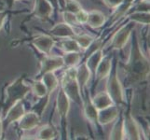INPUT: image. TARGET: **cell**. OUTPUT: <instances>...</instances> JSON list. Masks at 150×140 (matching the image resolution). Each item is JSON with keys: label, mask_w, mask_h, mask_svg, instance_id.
Instances as JSON below:
<instances>
[{"label": "cell", "mask_w": 150, "mask_h": 140, "mask_svg": "<svg viewBox=\"0 0 150 140\" xmlns=\"http://www.w3.org/2000/svg\"><path fill=\"white\" fill-rule=\"evenodd\" d=\"M133 39L130 57L127 63L123 65V69L125 71L128 83L137 84L146 80L149 75V62L142 53L135 35Z\"/></svg>", "instance_id": "6da1fadb"}, {"label": "cell", "mask_w": 150, "mask_h": 140, "mask_svg": "<svg viewBox=\"0 0 150 140\" xmlns=\"http://www.w3.org/2000/svg\"><path fill=\"white\" fill-rule=\"evenodd\" d=\"M30 91L31 87L24 83L23 76L19 77L17 80L8 84L6 88V92H5L6 93L4 102L5 109H8L17 101L24 99V97L28 95Z\"/></svg>", "instance_id": "7a4b0ae2"}, {"label": "cell", "mask_w": 150, "mask_h": 140, "mask_svg": "<svg viewBox=\"0 0 150 140\" xmlns=\"http://www.w3.org/2000/svg\"><path fill=\"white\" fill-rule=\"evenodd\" d=\"M62 89L66 93L70 100L74 101L76 104H82L81 92L79 83H77L76 79V68L75 67H70L67 69L65 74L62 80Z\"/></svg>", "instance_id": "3957f363"}, {"label": "cell", "mask_w": 150, "mask_h": 140, "mask_svg": "<svg viewBox=\"0 0 150 140\" xmlns=\"http://www.w3.org/2000/svg\"><path fill=\"white\" fill-rule=\"evenodd\" d=\"M108 95L110 96L114 105L123 106L125 105V96H124V90L122 84L120 83L117 77V68L113 71L111 69L110 74L108 75V80L106 82V91Z\"/></svg>", "instance_id": "277c9868"}, {"label": "cell", "mask_w": 150, "mask_h": 140, "mask_svg": "<svg viewBox=\"0 0 150 140\" xmlns=\"http://www.w3.org/2000/svg\"><path fill=\"white\" fill-rule=\"evenodd\" d=\"M135 27V23L131 21L130 23L123 25L122 27L118 29L116 34L113 36L112 40L110 42V50H120L122 49L127 41L130 38L132 33L133 32V29Z\"/></svg>", "instance_id": "5b68a950"}, {"label": "cell", "mask_w": 150, "mask_h": 140, "mask_svg": "<svg viewBox=\"0 0 150 140\" xmlns=\"http://www.w3.org/2000/svg\"><path fill=\"white\" fill-rule=\"evenodd\" d=\"M24 113H25V109H24V105L23 103V100H19L16 103H14L11 107H9L8 108L7 115L5 117L4 121L2 122L3 127L7 128L11 123L18 122Z\"/></svg>", "instance_id": "8992f818"}, {"label": "cell", "mask_w": 150, "mask_h": 140, "mask_svg": "<svg viewBox=\"0 0 150 140\" xmlns=\"http://www.w3.org/2000/svg\"><path fill=\"white\" fill-rule=\"evenodd\" d=\"M64 65L63 56H51L47 55L41 60V68L39 72V77L47 72H54L55 70L61 68Z\"/></svg>", "instance_id": "52a82bcc"}, {"label": "cell", "mask_w": 150, "mask_h": 140, "mask_svg": "<svg viewBox=\"0 0 150 140\" xmlns=\"http://www.w3.org/2000/svg\"><path fill=\"white\" fill-rule=\"evenodd\" d=\"M124 126V138L128 139H140V130L135 120L132 117L131 114H128L126 117H123Z\"/></svg>", "instance_id": "ba28073f"}, {"label": "cell", "mask_w": 150, "mask_h": 140, "mask_svg": "<svg viewBox=\"0 0 150 140\" xmlns=\"http://www.w3.org/2000/svg\"><path fill=\"white\" fill-rule=\"evenodd\" d=\"M32 44L37 48L40 53L45 55H50L51 50L54 47V39L47 35H39L32 40Z\"/></svg>", "instance_id": "9c48e42d"}, {"label": "cell", "mask_w": 150, "mask_h": 140, "mask_svg": "<svg viewBox=\"0 0 150 140\" xmlns=\"http://www.w3.org/2000/svg\"><path fill=\"white\" fill-rule=\"evenodd\" d=\"M118 115H120V109L116 105L103 108V109L98 110V123L102 125H106L117 120Z\"/></svg>", "instance_id": "30bf717a"}, {"label": "cell", "mask_w": 150, "mask_h": 140, "mask_svg": "<svg viewBox=\"0 0 150 140\" xmlns=\"http://www.w3.org/2000/svg\"><path fill=\"white\" fill-rule=\"evenodd\" d=\"M19 128L23 131H29L33 130L34 128L37 127L40 122V118L38 113L30 111L27 113H24L22 118L18 121Z\"/></svg>", "instance_id": "8fae6325"}, {"label": "cell", "mask_w": 150, "mask_h": 140, "mask_svg": "<svg viewBox=\"0 0 150 140\" xmlns=\"http://www.w3.org/2000/svg\"><path fill=\"white\" fill-rule=\"evenodd\" d=\"M70 109V99L64 90L60 88V91L57 95V110H58L59 116L61 117V120L63 123H65L66 118L68 115V112Z\"/></svg>", "instance_id": "7c38bea8"}, {"label": "cell", "mask_w": 150, "mask_h": 140, "mask_svg": "<svg viewBox=\"0 0 150 140\" xmlns=\"http://www.w3.org/2000/svg\"><path fill=\"white\" fill-rule=\"evenodd\" d=\"M111 69H112V58L110 56H103L99 65H97V68L94 73L95 84L101 81L102 80L107 77L108 75L110 74Z\"/></svg>", "instance_id": "4fadbf2b"}, {"label": "cell", "mask_w": 150, "mask_h": 140, "mask_svg": "<svg viewBox=\"0 0 150 140\" xmlns=\"http://www.w3.org/2000/svg\"><path fill=\"white\" fill-rule=\"evenodd\" d=\"M53 8L48 0H35L34 6V15L41 20H48L52 14Z\"/></svg>", "instance_id": "5bb4252c"}, {"label": "cell", "mask_w": 150, "mask_h": 140, "mask_svg": "<svg viewBox=\"0 0 150 140\" xmlns=\"http://www.w3.org/2000/svg\"><path fill=\"white\" fill-rule=\"evenodd\" d=\"M50 34L57 38H70L75 37V32L71 25L65 23H62L54 25V26L50 30Z\"/></svg>", "instance_id": "9a60e30c"}, {"label": "cell", "mask_w": 150, "mask_h": 140, "mask_svg": "<svg viewBox=\"0 0 150 140\" xmlns=\"http://www.w3.org/2000/svg\"><path fill=\"white\" fill-rule=\"evenodd\" d=\"M91 77V71L89 70L85 63L81 64L77 68H76V79L77 83H79L80 92H82V91H83L84 87L87 85Z\"/></svg>", "instance_id": "2e32d148"}, {"label": "cell", "mask_w": 150, "mask_h": 140, "mask_svg": "<svg viewBox=\"0 0 150 140\" xmlns=\"http://www.w3.org/2000/svg\"><path fill=\"white\" fill-rule=\"evenodd\" d=\"M83 107H84V113L86 118L91 122L97 124L98 123V109L92 104L91 99L87 96V98L83 100Z\"/></svg>", "instance_id": "e0dca14e"}, {"label": "cell", "mask_w": 150, "mask_h": 140, "mask_svg": "<svg viewBox=\"0 0 150 140\" xmlns=\"http://www.w3.org/2000/svg\"><path fill=\"white\" fill-rule=\"evenodd\" d=\"M91 102L98 110L114 105L110 96L108 95V93L106 92H100L96 93L93 96V98L91 99Z\"/></svg>", "instance_id": "ac0fdd59"}, {"label": "cell", "mask_w": 150, "mask_h": 140, "mask_svg": "<svg viewBox=\"0 0 150 140\" xmlns=\"http://www.w3.org/2000/svg\"><path fill=\"white\" fill-rule=\"evenodd\" d=\"M105 15L99 10H92V11L88 12V20L87 24L90 25L91 27L98 28L101 27L103 23H105Z\"/></svg>", "instance_id": "d6986e66"}, {"label": "cell", "mask_w": 150, "mask_h": 140, "mask_svg": "<svg viewBox=\"0 0 150 140\" xmlns=\"http://www.w3.org/2000/svg\"><path fill=\"white\" fill-rule=\"evenodd\" d=\"M103 50L102 48H99L98 50H96L95 51H93L92 53H91L89 56H88V59L85 62V64L87 65L88 68L91 71V76H94L95 70L97 68V65H99L100 61L103 58Z\"/></svg>", "instance_id": "ffe728a7"}, {"label": "cell", "mask_w": 150, "mask_h": 140, "mask_svg": "<svg viewBox=\"0 0 150 140\" xmlns=\"http://www.w3.org/2000/svg\"><path fill=\"white\" fill-rule=\"evenodd\" d=\"M41 77V81L43 82L46 89H47V93L48 95H50V93H52L54 90L58 87L59 81L58 79L55 77L54 72H47V73H44Z\"/></svg>", "instance_id": "44dd1931"}, {"label": "cell", "mask_w": 150, "mask_h": 140, "mask_svg": "<svg viewBox=\"0 0 150 140\" xmlns=\"http://www.w3.org/2000/svg\"><path fill=\"white\" fill-rule=\"evenodd\" d=\"M60 42V48L63 50L64 53H80L81 48L76 43L74 38H63Z\"/></svg>", "instance_id": "7402d4cb"}, {"label": "cell", "mask_w": 150, "mask_h": 140, "mask_svg": "<svg viewBox=\"0 0 150 140\" xmlns=\"http://www.w3.org/2000/svg\"><path fill=\"white\" fill-rule=\"evenodd\" d=\"M118 120L114 124L113 129L110 133V139H124V126H123V116L118 115Z\"/></svg>", "instance_id": "603a6c76"}, {"label": "cell", "mask_w": 150, "mask_h": 140, "mask_svg": "<svg viewBox=\"0 0 150 140\" xmlns=\"http://www.w3.org/2000/svg\"><path fill=\"white\" fill-rule=\"evenodd\" d=\"M56 136V131L55 129L50 125V124H46L43 127L39 129L38 132V138L42 139V140H50L53 139Z\"/></svg>", "instance_id": "cb8c5ba5"}, {"label": "cell", "mask_w": 150, "mask_h": 140, "mask_svg": "<svg viewBox=\"0 0 150 140\" xmlns=\"http://www.w3.org/2000/svg\"><path fill=\"white\" fill-rule=\"evenodd\" d=\"M80 58H81L80 53H64V55L63 56L64 64L68 68L75 67L79 63Z\"/></svg>", "instance_id": "d4e9b609"}, {"label": "cell", "mask_w": 150, "mask_h": 140, "mask_svg": "<svg viewBox=\"0 0 150 140\" xmlns=\"http://www.w3.org/2000/svg\"><path fill=\"white\" fill-rule=\"evenodd\" d=\"M130 19L134 23L148 25L149 24V11H134L131 15Z\"/></svg>", "instance_id": "484cf974"}, {"label": "cell", "mask_w": 150, "mask_h": 140, "mask_svg": "<svg viewBox=\"0 0 150 140\" xmlns=\"http://www.w3.org/2000/svg\"><path fill=\"white\" fill-rule=\"evenodd\" d=\"M74 38L76 41V43L79 44V46L81 48V50H87L88 47H89L92 43V41L94 40L93 38L91 37L89 35H86V34L77 35V36L75 35Z\"/></svg>", "instance_id": "4316f807"}, {"label": "cell", "mask_w": 150, "mask_h": 140, "mask_svg": "<svg viewBox=\"0 0 150 140\" xmlns=\"http://www.w3.org/2000/svg\"><path fill=\"white\" fill-rule=\"evenodd\" d=\"M32 84V90L35 92V96H38V98H43L46 95H48L47 89H46L44 83L41 80H35Z\"/></svg>", "instance_id": "83f0119b"}, {"label": "cell", "mask_w": 150, "mask_h": 140, "mask_svg": "<svg viewBox=\"0 0 150 140\" xmlns=\"http://www.w3.org/2000/svg\"><path fill=\"white\" fill-rule=\"evenodd\" d=\"M80 4L76 0H66L65 1V10L72 13H76L79 9H81Z\"/></svg>", "instance_id": "f1b7e54d"}, {"label": "cell", "mask_w": 150, "mask_h": 140, "mask_svg": "<svg viewBox=\"0 0 150 140\" xmlns=\"http://www.w3.org/2000/svg\"><path fill=\"white\" fill-rule=\"evenodd\" d=\"M63 16H64V20L65 23L69 24V25H77L79 23H77L76 18V14L75 13H72L70 11H64L63 12Z\"/></svg>", "instance_id": "f546056e"}, {"label": "cell", "mask_w": 150, "mask_h": 140, "mask_svg": "<svg viewBox=\"0 0 150 140\" xmlns=\"http://www.w3.org/2000/svg\"><path fill=\"white\" fill-rule=\"evenodd\" d=\"M76 18L79 24H83L87 23V20H88V12L85 11L83 9H79V11L76 13Z\"/></svg>", "instance_id": "4dcf8cb0"}, {"label": "cell", "mask_w": 150, "mask_h": 140, "mask_svg": "<svg viewBox=\"0 0 150 140\" xmlns=\"http://www.w3.org/2000/svg\"><path fill=\"white\" fill-rule=\"evenodd\" d=\"M135 11H149V2L147 0H142L136 7Z\"/></svg>", "instance_id": "1f68e13d"}, {"label": "cell", "mask_w": 150, "mask_h": 140, "mask_svg": "<svg viewBox=\"0 0 150 140\" xmlns=\"http://www.w3.org/2000/svg\"><path fill=\"white\" fill-rule=\"evenodd\" d=\"M103 1H105V3L109 8L117 9V7H120V5L123 3L124 0H103Z\"/></svg>", "instance_id": "d6a6232c"}, {"label": "cell", "mask_w": 150, "mask_h": 140, "mask_svg": "<svg viewBox=\"0 0 150 140\" xmlns=\"http://www.w3.org/2000/svg\"><path fill=\"white\" fill-rule=\"evenodd\" d=\"M7 16H8V12L6 10H0V29L2 28L5 21L7 19Z\"/></svg>", "instance_id": "836d02e7"}, {"label": "cell", "mask_w": 150, "mask_h": 140, "mask_svg": "<svg viewBox=\"0 0 150 140\" xmlns=\"http://www.w3.org/2000/svg\"><path fill=\"white\" fill-rule=\"evenodd\" d=\"M50 4L52 6L53 9H58L59 8V0H48Z\"/></svg>", "instance_id": "e575fe53"}, {"label": "cell", "mask_w": 150, "mask_h": 140, "mask_svg": "<svg viewBox=\"0 0 150 140\" xmlns=\"http://www.w3.org/2000/svg\"><path fill=\"white\" fill-rule=\"evenodd\" d=\"M2 131H3V123H2V119H1V111H0V138L2 136Z\"/></svg>", "instance_id": "d590c367"}, {"label": "cell", "mask_w": 150, "mask_h": 140, "mask_svg": "<svg viewBox=\"0 0 150 140\" xmlns=\"http://www.w3.org/2000/svg\"><path fill=\"white\" fill-rule=\"evenodd\" d=\"M13 1H20V0H13Z\"/></svg>", "instance_id": "8d00e7d4"}]
</instances>
